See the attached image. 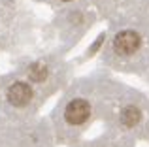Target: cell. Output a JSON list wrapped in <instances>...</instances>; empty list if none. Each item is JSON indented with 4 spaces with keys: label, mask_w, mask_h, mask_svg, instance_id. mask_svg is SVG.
Returning <instances> with one entry per match:
<instances>
[{
    "label": "cell",
    "mask_w": 149,
    "mask_h": 147,
    "mask_svg": "<svg viewBox=\"0 0 149 147\" xmlns=\"http://www.w3.org/2000/svg\"><path fill=\"white\" fill-rule=\"evenodd\" d=\"M140 45V36L136 32H121L117 34L115 42H113V49L121 55H128V53L136 51Z\"/></svg>",
    "instance_id": "7a4b0ae2"
},
{
    "label": "cell",
    "mask_w": 149,
    "mask_h": 147,
    "mask_svg": "<svg viewBox=\"0 0 149 147\" xmlns=\"http://www.w3.org/2000/svg\"><path fill=\"white\" fill-rule=\"evenodd\" d=\"M30 98H32V91H30V87L26 83H23V81L13 83L10 87V91H8V100H10L13 106H25V104L30 102Z\"/></svg>",
    "instance_id": "3957f363"
},
{
    "label": "cell",
    "mask_w": 149,
    "mask_h": 147,
    "mask_svg": "<svg viewBox=\"0 0 149 147\" xmlns=\"http://www.w3.org/2000/svg\"><path fill=\"white\" fill-rule=\"evenodd\" d=\"M121 121H123L125 125L132 126L134 123H138V121H140V111H138V110H134V107H128V110H125V111H123V115H121Z\"/></svg>",
    "instance_id": "277c9868"
},
{
    "label": "cell",
    "mask_w": 149,
    "mask_h": 147,
    "mask_svg": "<svg viewBox=\"0 0 149 147\" xmlns=\"http://www.w3.org/2000/svg\"><path fill=\"white\" fill-rule=\"evenodd\" d=\"M89 117V104L85 100L77 98V100H72L66 107V121L70 125H81L85 123Z\"/></svg>",
    "instance_id": "6da1fadb"
},
{
    "label": "cell",
    "mask_w": 149,
    "mask_h": 147,
    "mask_svg": "<svg viewBox=\"0 0 149 147\" xmlns=\"http://www.w3.org/2000/svg\"><path fill=\"white\" fill-rule=\"evenodd\" d=\"M45 76H47V72H45V68L40 66V64H34V66L30 68V77H32L34 81H42Z\"/></svg>",
    "instance_id": "5b68a950"
}]
</instances>
